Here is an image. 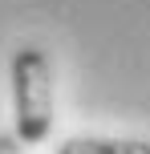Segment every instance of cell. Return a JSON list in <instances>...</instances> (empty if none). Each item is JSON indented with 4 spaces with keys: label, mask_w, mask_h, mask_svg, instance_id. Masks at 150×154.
I'll use <instances>...</instances> for the list:
<instances>
[{
    "label": "cell",
    "mask_w": 150,
    "mask_h": 154,
    "mask_svg": "<svg viewBox=\"0 0 150 154\" xmlns=\"http://www.w3.org/2000/svg\"><path fill=\"white\" fill-rule=\"evenodd\" d=\"M57 154H150V142L142 138H93V134H81V138H65Z\"/></svg>",
    "instance_id": "2"
},
{
    "label": "cell",
    "mask_w": 150,
    "mask_h": 154,
    "mask_svg": "<svg viewBox=\"0 0 150 154\" xmlns=\"http://www.w3.org/2000/svg\"><path fill=\"white\" fill-rule=\"evenodd\" d=\"M12 122L20 146H41L53 130V73L41 49L24 45L12 53Z\"/></svg>",
    "instance_id": "1"
},
{
    "label": "cell",
    "mask_w": 150,
    "mask_h": 154,
    "mask_svg": "<svg viewBox=\"0 0 150 154\" xmlns=\"http://www.w3.org/2000/svg\"><path fill=\"white\" fill-rule=\"evenodd\" d=\"M0 154H24L20 138H16V134H4V130H0Z\"/></svg>",
    "instance_id": "3"
}]
</instances>
